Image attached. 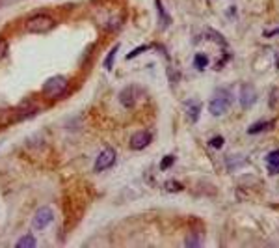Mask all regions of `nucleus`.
<instances>
[{
    "label": "nucleus",
    "mask_w": 279,
    "mask_h": 248,
    "mask_svg": "<svg viewBox=\"0 0 279 248\" xmlns=\"http://www.w3.org/2000/svg\"><path fill=\"white\" fill-rule=\"evenodd\" d=\"M6 52H8V43L4 41V40H0V60L6 56Z\"/></svg>",
    "instance_id": "obj_22"
},
{
    "label": "nucleus",
    "mask_w": 279,
    "mask_h": 248,
    "mask_svg": "<svg viewBox=\"0 0 279 248\" xmlns=\"http://www.w3.org/2000/svg\"><path fill=\"white\" fill-rule=\"evenodd\" d=\"M67 86H69L67 79L62 77V75H56V77H51L47 83L43 84V93H45L47 97H52V99H54V97L63 95L65 90H67Z\"/></svg>",
    "instance_id": "obj_3"
},
{
    "label": "nucleus",
    "mask_w": 279,
    "mask_h": 248,
    "mask_svg": "<svg viewBox=\"0 0 279 248\" xmlns=\"http://www.w3.org/2000/svg\"><path fill=\"white\" fill-rule=\"evenodd\" d=\"M156 10H158V15H160V28H167L169 22H171V17L167 15V11L164 10V6L160 4V0H155Z\"/></svg>",
    "instance_id": "obj_11"
},
{
    "label": "nucleus",
    "mask_w": 279,
    "mask_h": 248,
    "mask_svg": "<svg viewBox=\"0 0 279 248\" xmlns=\"http://www.w3.org/2000/svg\"><path fill=\"white\" fill-rule=\"evenodd\" d=\"M36 245H37V243H36V239L30 237V235H24L22 239L17 241V248H34Z\"/></svg>",
    "instance_id": "obj_15"
},
{
    "label": "nucleus",
    "mask_w": 279,
    "mask_h": 248,
    "mask_svg": "<svg viewBox=\"0 0 279 248\" xmlns=\"http://www.w3.org/2000/svg\"><path fill=\"white\" fill-rule=\"evenodd\" d=\"M54 19L45 15V13H39V15H34L26 21V32L30 34H45L54 28Z\"/></svg>",
    "instance_id": "obj_2"
},
{
    "label": "nucleus",
    "mask_w": 279,
    "mask_h": 248,
    "mask_svg": "<svg viewBox=\"0 0 279 248\" xmlns=\"http://www.w3.org/2000/svg\"><path fill=\"white\" fill-rule=\"evenodd\" d=\"M233 93L229 92V90H223V88H220L214 92L212 95V99H210V103H208V110L212 116H222V114H225L231 108V104H233Z\"/></svg>",
    "instance_id": "obj_1"
},
{
    "label": "nucleus",
    "mask_w": 279,
    "mask_h": 248,
    "mask_svg": "<svg viewBox=\"0 0 279 248\" xmlns=\"http://www.w3.org/2000/svg\"><path fill=\"white\" fill-rule=\"evenodd\" d=\"M276 34H279V28L278 30H272V32H264V36H266V38H272V36H276Z\"/></svg>",
    "instance_id": "obj_23"
},
{
    "label": "nucleus",
    "mask_w": 279,
    "mask_h": 248,
    "mask_svg": "<svg viewBox=\"0 0 279 248\" xmlns=\"http://www.w3.org/2000/svg\"><path fill=\"white\" fill-rule=\"evenodd\" d=\"M149 144H151V133H149V131H138V133H134L132 138H130V147L136 149V151L145 149Z\"/></svg>",
    "instance_id": "obj_7"
},
{
    "label": "nucleus",
    "mask_w": 279,
    "mask_h": 248,
    "mask_svg": "<svg viewBox=\"0 0 279 248\" xmlns=\"http://www.w3.org/2000/svg\"><path fill=\"white\" fill-rule=\"evenodd\" d=\"M194 65H196L199 71H203V69L208 65V58L203 54V52H199V54H196V58H194Z\"/></svg>",
    "instance_id": "obj_14"
},
{
    "label": "nucleus",
    "mask_w": 279,
    "mask_h": 248,
    "mask_svg": "<svg viewBox=\"0 0 279 248\" xmlns=\"http://www.w3.org/2000/svg\"><path fill=\"white\" fill-rule=\"evenodd\" d=\"M255 101H257V92H255V88H253L251 84H244V86L240 88V104H242L244 108H249Z\"/></svg>",
    "instance_id": "obj_6"
},
{
    "label": "nucleus",
    "mask_w": 279,
    "mask_h": 248,
    "mask_svg": "<svg viewBox=\"0 0 279 248\" xmlns=\"http://www.w3.org/2000/svg\"><path fill=\"white\" fill-rule=\"evenodd\" d=\"M266 163H268V174L270 176H278L279 174V149L268 153Z\"/></svg>",
    "instance_id": "obj_9"
},
{
    "label": "nucleus",
    "mask_w": 279,
    "mask_h": 248,
    "mask_svg": "<svg viewBox=\"0 0 279 248\" xmlns=\"http://www.w3.org/2000/svg\"><path fill=\"white\" fill-rule=\"evenodd\" d=\"M175 163V157L173 155H166L164 159H162V163H160V170H167L169 166Z\"/></svg>",
    "instance_id": "obj_17"
},
{
    "label": "nucleus",
    "mask_w": 279,
    "mask_h": 248,
    "mask_svg": "<svg viewBox=\"0 0 279 248\" xmlns=\"http://www.w3.org/2000/svg\"><path fill=\"white\" fill-rule=\"evenodd\" d=\"M136 92H138V88H134V86L125 88L123 92L119 93V101H121V104L127 106V108H132L136 103Z\"/></svg>",
    "instance_id": "obj_8"
},
{
    "label": "nucleus",
    "mask_w": 279,
    "mask_h": 248,
    "mask_svg": "<svg viewBox=\"0 0 279 248\" xmlns=\"http://www.w3.org/2000/svg\"><path fill=\"white\" fill-rule=\"evenodd\" d=\"M149 47L147 45H142V47H138V49H134V51H130L129 54H127V60H130V58H134V56H138L140 52H144V51H147Z\"/></svg>",
    "instance_id": "obj_20"
},
{
    "label": "nucleus",
    "mask_w": 279,
    "mask_h": 248,
    "mask_svg": "<svg viewBox=\"0 0 279 248\" xmlns=\"http://www.w3.org/2000/svg\"><path fill=\"white\" fill-rule=\"evenodd\" d=\"M199 110H201V104H199V101H196V104L188 103V116H190V120H192L194 124L199 120Z\"/></svg>",
    "instance_id": "obj_13"
},
{
    "label": "nucleus",
    "mask_w": 279,
    "mask_h": 248,
    "mask_svg": "<svg viewBox=\"0 0 279 248\" xmlns=\"http://www.w3.org/2000/svg\"><path fill=\"white\" fill-rule=\"evenodd\" d=\"M166 190H169V192H181V190H183V185L177 183V181H167V183H166Z\"/></svg>",
    "instance_id": "obj_16"
},
{
    "label": "nucleus",
    "mask_w": 279,
    "mask_h": 248,
    "mask_svg": "<svg viewBox=\"0 0 279 248\" xmlns=\"http://www.w3.org/2000/svg\"><path fill=\"white\" fill-rule=\"evenodd\" d=\"M52 220H54V213H52L51 207H39L32 218V226L36 229H45V227L51 226Z\"/></svg>",
    "instance_id": "obj_4"
},
{
    "label": "nucleus",
    "mask_w": 279,
    "mask_h": 248,
    "mask_svg": "<svg viewBox=\"0 0 279 248\" xmlns=\"http://www.w3.org/2000/svg\"><path fill=\"white\" fill-rule=\"evenodd\" d=\"M274 122H259V124H253L249 125L248 129V135H257V133H262V131H270L274 129Z\"/></svg>",
    "instance_id": "obj_10"
},
{
    "label": "nucleus",
    "mask_w": 279,
    "mask_h": 248,
    "mask_svg": "<svg viewBox=\"0 0 279 248\" xmlns=\"http://www.w3.org/2000/svg\"><path fill=\"white\" fill-rule=\"evenodd\" d=\"M201 245V241L197 237H194V235H190V237L186 239V247H199Z\"/></svg>",
    "instance_id": "obj_21"
},
{
    "label": "nucleus",
    "mask_w": 279,
    "mask_h": 248,
    "mask_svg": "<svg viewBox=\"0 0 279 248\" xmlns=\"http://www.w3.org/2000/svg\"><path fill=\"white\" fill-rule=\"evenodd\" d=\"M208 144L212 145V147H216V149H220L222 145L225 144V140H223V136H214V138H212V140H210Z\"/></svg>",
    "instance_id": "obj_19"
},
{
    "label": "nucleus",
    "mask_w": 279,
    "mask_h": 248,
    "mask_svg": "<svg viewBox=\"0 0 279 248\" xmlns=\"http://www.w3.org/2000/svg\"><path fill=\"white\" fill-rule=\"evenodd\" d=\"M117 51H119V45H114V47L110 49V52L106 54V60H104V69L112 71V67H114V58H115V54H117Z\"/></svg>",
    "instance_id": "obj_12"
},
{
    "label": "nucleus",
    "mask_w": 279,
    "mask_h": 248,
    "mask_svg": "<svg viewBox=\"0 0 279 248\" xmlns=\"http://www.w3.org/2000/svg\"><path fill=\"white\" fill-rule=\"evenodd\" d=\"M115 163V151L114 147H104L99 153V157L95 159V172H104Z\"/></svg>",
    "instance_id": "obj_5"
},
{
    "label": "nucleus",
    "mask_w": 279,
    "mask_h": 248,
    "mask_svg": "<svg viewBox=\"0 0 279 248\" xmlns=\"http://www.w3.org/2000/svg\"><path fill=\"white\" fill-rule=\"evenodd\" d=\"M207 36H208V38H214V41H216L218 45H223V47L227 45V43H225V40H223V38H222V36H220L218 32H214V30H208V32H207Z\"/></svg>",
    "instance_id": "obj_18"
}]
</instances>
